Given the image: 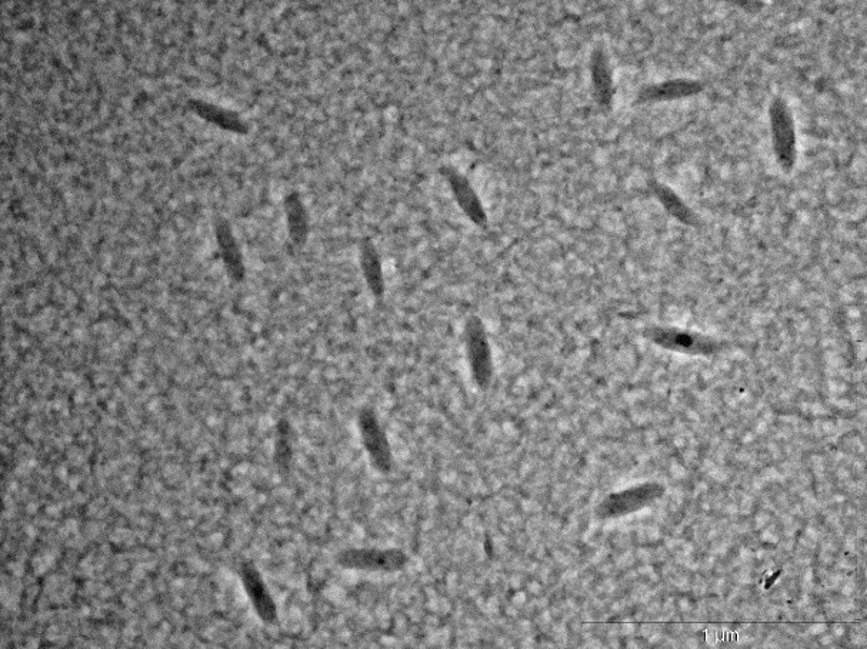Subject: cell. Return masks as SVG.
Wrapping results in <instances>:
<instances>
[{
	"instance_id": "obj_1",
	"label": "cell",
	"mask_w": 867,
	"mask_h": 649,
	"mask_svg": "<svg viewBox=\"0 0 867 649\" xmlns=\"http://www.w3.org/2000/svg\"><path fill=\"white\" fill-rule=\"evenodd\" d=\"M773 151L780 165L790 171L796 161V129L788 103L775 98L769 108Z\"/></svg>"
},
{
	"instance_id": "obj_2",
	"label": "cell",
	"mask_w": 867,
	"mask_h": 649,
	"mask_svg": "<svg viewBox=\"0 0 867 649\" xmlns=\"http://www.w3.org/2000/svg\"><path fill=\"white\" fill-rule=\"evenodd\" d=\"M466 348L473 379L479 388H488L493 376L492 351L485 326L478 316H472L466 324Z\"/></svg>"
},
{
	"instance_id": "obj_3",
	"label": "cell",
	"mask_w": 867,
	"mask_h": 649,
	"mask_svg": "<svg viewBox=\"0 0 867 649\" xmlns=\"http://www.w3.org/2000/svg\"><path fill=\"white\" fill-rule=\"evenodd\" d=\"M345 568L360 571L395 572L405 567L408 558L400 549H352L339 558Z\"/></svg>"
},
{
	"instance_id": "obj_4",
	"label": "cell",
	"mask_w": 867,
	"mask_h": 649,
	"mask_svg": "<svg viewBox=\"0 0 867 649\" xmlns=\"http://www.w3.org/2000/svg\"><path fill=\"white\" fill-rule=\"evenodd\" d=\"M359 429L363 447L368 452L373 467L386 474L392 469V452H390L388 437L372 409H363L360 412Z\"/></svg>"
},
{
	"instance_id": "obj_5",
	"label": "cell",
	"mask_w": 867,
	"mask_h": 649,
	"mask_svg": "<svg viewBox=\"0 0 867 649\" xmlns=\"http://www.w3.org/2000/svg\"><path fill=\"white\" fill-rule=\"evenodd\" d=\"M440 172L448 179L456 202L459 203L460 208L466 213L470 221L475 225L485 228L488 225V216H486L485 208H483L482 202H480L478 193L472 188L468 179L462 173L456 171V169L449 168V166L440 169Z\"/></svg>"
},
{
	"instance_id": "obj_6",
	"label": "cell",
	"mask_w": 867,
	"mask_h": 649,
	"mask_svg": "<svg viewBox=\"0 0 867 649\" xmlns=\"http://www.w3.org/2000/svg\"><path fill=\"white\" fill-rule=\"evenodd\" d=\"M590 72H592L596 101L603 108H609L612 105L613 95H615V85H613L608 53H605L603 49L593 51L592 58H590Z\"/></svg>"
},
{
	"instance_id": "obj_7",
	"label": "cell",
	"mask_w": 867,
	"mask_h": 649,
	"mask_svg": "<svg viewBox=\"0 0 867 649\" xmlns=\"http://www.w3.org/2000/svg\"><path fill=\"white\" fill-rule=\"evenodd\" d=\"M703 85L692 79H675L655 85L646 86L639 93L638 102L672 101V99L689 98L702 91Z\"/></svg>"
},
{
	"instance_id": "obj_8",
	"label": "cell",
	"mask_w": 867,
	"mask_h": 649,
	"mask_svg": "<svg viewBox=\"0 0 867 649\" xmlns=\"http://www.w3.org/2000/svg\"><path fill=\"white\" fill-rule=\"evenodd\" d=\"M360 265H362L363 276L368 282L370 291L380 298L385 294V279H383L382 262H380L378 251L372 242H362L360 245Z\"/></svg>"
}]
</instances>
